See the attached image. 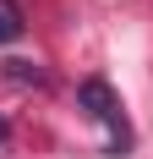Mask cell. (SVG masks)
Here are the masks:
<instances>
[{"label":"cell","instance_id":"cell-1","mask_svg":"<svg viewBox=\"0 0 153 159\" xmlns=\"http://www.w3.org/2000/svg\"><path fill=\"white\" fill-rule=\"evenodd\" d=\"M76 104L109 132V154H126V148H131V121H126L120 99H115V88H109L104 77H88V82H82V88H76Z\"/></svg>","mask_w":153,"mask_h":159},{"label":"cell","instance_id":"cell-2","mask_svg":"<svg viewBox=\"0 0 153 159\" xmlns=\"http://www.w3.org/2000/svg\"><path fill=\"white\" fill-rule=\"evenodd\" d=\"M22 39V6L16 0H0V44Z\"/></svg>","mask_w":153,"mask_h":159},{"label":"cell","instance_id":"cell-3","mask_svg":"<svg viewBox=\"0 0 153 159\" xmlns=\"http://www.w3.org/2000/svg\"><path fill=\"white\" fill-rule=\"evenodd\" d=\"M6 132H11V126H6V115H0V143H6Z\"/></svg>","mask_w":153,"mask_h":159}]
</instances>
